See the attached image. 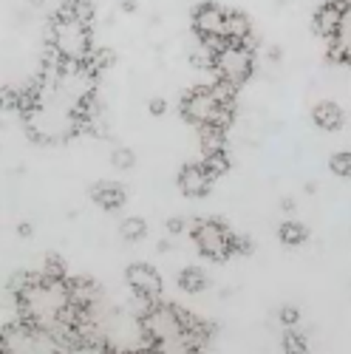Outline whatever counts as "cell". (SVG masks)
<instances>
[{
    "label": "cell",
    "mask_w": 351,
    "mask_h": 354,
    "mask_svg": "<svg viewBox=\"0 0 351 354\" xmlns=\"http://www.w3.org/2000/svg\"><path fill=\"white\" fill-rule=\"evenodd\" d=\"M332 43V54H334V60H345L351 63V6H348V15H345V23L340 28V35Z\"/></svg>",
    "instance_id": "obj_15"
},
{
    "label": "cell",
    "mask_w": 351,
    "mask_h": 354,
    "mask_svg": "<svg viewBox=\"0 0 351 354\" xmlns=\"http://www.w3.org/2000/svg\"><path fill=\"white\" fill-rule=\"evenodd\" d=\"M283 351H292V354H295V351H306V340L295 329H289L286 337H283Z\"/></svg>",
    "instance_id": "obj_24"
},
{
    "label": "cell",
    "mask_w": 351,
    "mask_h": 354,
    "mask_svg": "<svg viewBox=\"0 0 351 354\" xmlns=\"http://www.w3.org/2000/svg\"><path fill=\"white\" fill-rule=\"evenodd\" d=\"M207 275H204V270H198V267H184L182 272H179V286L184 289V292H190V295H198V292H204L207 289Z\"/></svg>",
    "instance_id": "obj_17"
},
{
    "label": "cell",
    "mask_w": 351,
    "mask_h": 354,
    "mask_svg": "<svg viewBox=\"0 0 351 354\" xmlns=\"http://www.w3.org/2000/svg\"><path fill=\"white\" fill-rule=\"evenodd\" d=\"M329 167L334 176H351V153H334Z\"/></svg>",
    "instance_id": "obj_23"
},
{
    "label": "cell",
    "mask_w": 351,
    "mask_h": 354,
    "mask_svg": "<svg viewBox=\"0 0 351 354\" xmlns=\"http://www.w3.org/2000/svg\"><path fill=\"white\" fill-rule=\"evenodd\" d=\"M94 201L99 204L102 210H120L125 204V187L116 185V182H99L94 190H91Z\"/></svg>",
    "instance_id": "obj_13"
},
{
    "label": "cell",
    "mask_w": 351,
    "mask_h": 354,
    "mask_svg": "<svg viewBox=\"0 0 351 354\" xmlns=\"http://www.w3.org/2000/svg\"><path fill=\"white\" fill-rule=\"evenodd\" d=\"M148 108H151V113H153V116H162V113H164V111H167V102H164V100H162V97H153V100H151V105H148Z\"/></svg>",
    "instance_id": "obj_26"
},
{
    "label": "cell",
    "mask_w": 351,
    "mask_h": 354,
    "mask_svg": "<svg viewBox=\"0 0 351 354\" xmlns=\"http://www.w3.org/2000/svg\"><path fill=\"white\" fill-rule=\"evenodd\" d=\"M133 6H136L133 0H122V9H125V12H133Z\"/></svg>",
    "instance_id": "obj_29"
},
{
    "label": "cell",
    "mask_w": 351,
    "mask_h": 354,
    "mask_svg": "<svg viewBox=\"0 0 351 354\" xmlns=\"http://www.w3.org/2000/svg\"><path fill=\"white\" fill-rule=\"evenodd\" d=\"M252 48L249 46H236V43H227L221 51H218V60H216V74L218 80H227L232 85H244L249 77H252Z\"/></svg>",
    "instance_id": "obj_5"
},
{
    "label": "cell",
    "mask_w": 351,
    "mask_h": 354,
    "mask_svg": "<svg viewBox=\"0 0 351 354\" xmlns=\"http://www.w3.org/2000/svg\"><path fill=\"white\" fill-rule=\"evenodd\" d=\"M111 162H113L116 167H120V170H131V167L136 165V156H133L131 147H116L113 156H111Z\"/></svg>",
    "instance_id": "obj_22"
},
{
    "label": "cell",
    "mask_w": 351,
    "mask_h": 354,
    "mask_svg": "<svg viewBox=\"0 0 351 354\" xmlns=\"http://www.w3.org/2000/svg\"><path fill=\"white\" fill-rule=\"evenodd\" d=\"M182 116L190 125H196V128L210 125V122L227 128L229 116H232V108L218 100L213 85L210 88L207 85H196V88H190V91L182 97Z\"/></svg>",
    "instance_id": "obj_3"
},
{
    "label": "cell",
    "mask_w": 351,
    "mask_h": 354,
    "mask_svg": "<svg viewBox=\"0 0 351 354\" xmlns=\"http://www.w3.org/2000/svg\"><path fill=\"white\" fill-rule=\"evenodd\" d=\"M204 167L210 170V176L213 179H218V176H224L227 170H229V156H227V151L221 147V151H210V153H204Z\"/></svg>",
    "instance_id": "obj_19"
},
{
    "label": "cell",
    "mask_w": 351,
    "mask_h": 354,
    "mask_svg": "<svg viewBox=\"0 0 351 354\" xmlns=\"http://www.w3.org/2000/svg\"><path fill=\"white\" fill-rule=\"evenodd\" d=\"M190 315L176 309L170 304H148L139 326L142 337L151 348H164V351H184V332L190 326Z\"/></svg>",
    "instance_id": "obj_1"
},
{
    "label": "cell",
    "mask_w": 351,
    "mask_h": 354,
    "mask_svg": "<svg viewBox=\"0 0 351 354\" xmlns=\"http://www.w3.org/2000/svg\"><path fill=\"white\" fill-rule=\"evenodd\" d=\"M298 320H301V312H298V306H292V304H286L283 309H281V323L283 326H298Z\"/></svg>",
    "instance_id": "obj_25"
},
{
    "label": "cell",
    "mask_w": 351,
    "mask_h": 354,
    "mask_svg": "<svg viewBox=\"0 0 351 354\" xmlns=\"http://www.w3.org/2000/svg\"><path fill=\"white\" fill-rule=\"evenodd\" d=\"M312 122L320 131H340L345 125V113L334 102H320V105L312 108Z\"/></svg>",
    "instance_id": "obj_12"
},
{
    "label": "cell",
    "mask_w": 351,
    "mask_h": 354,
    "mask_svg": "<svg viewBox=\"0 0 351 354\" xmlns=\"http://www.w3.org/2000/svg\"><path fill=\"white\" fill-rule=\"evenodd\" d=\"M306 235H309V230L298 221H283L281 230H278V239H281L283 247H301L306 241Z\"/></svg>",
    "instance_id": "obj_18"
},
{
    "label": "cell",
    "mask_w": 351,
    "mask_h": 354,
    "mask_svg": "<svg viewBox=\"0 0 351 354\" xmlns=\"http://www.w3.org/2000/svg\"><path fill=\"white\" fill-rule=\"evenodd\" d=\"M66 283H68V298H71V304L94 312V306H97V301H99V286H97V281H91V278H74V281H66Z\"/></svg>",
    "instance_id": "obj_10"
},
{
    "label": "cell",
    "mask_w": 351,
    "mask_h": 354,
    "mask_svg": "<svg viewBox=\"0 0 351 354\" xmlns=\"http://www.w3.org/2000/svg\"><path fill=\"white\" fill-rule=\"evenodd\" d=\"M227 12L218 3H198L193 12V32L196 37H224Z\"/></svg>",
    "instance_id": "obj_8"
},
{
    "label": "cell",
    "mask_w": 351,
    "mask_h": 354,
    "mask_svg": "<svg viewBox=\"0 0 351 354\" xmlns=\"http://www.w3.org/2000/svg\"><path fill=\"white\" fill-rule=\"evenodd\" d=\"M179 190L187 196V198H204L213 187V176L210 170L204 167V162H193V165H184L179 170Z\"/></svg>",
    "instance_id": "obj_9"
},
{
    "label": "cell",
    "mask_w": 351,
    "mask_h": 354,
    "mask_svg": "<svg viewBox=\"0 0 351 354\" xmlns=\"http://www.w3.org/2000/svg\"><path fill=\"white\" fill-rule=\"evenodd\" d=\"M120 235H122L125 241H142L144 235H148V224H144L139 216H131V218H125V221H122Z\"/></svg>",
    "instance_id": "obj_20"
},
{
    "label": "cell",
    "mask_w": 351,
    "mask_h": 354,
    "mask_svg": "<svg viewBox=\"0 0 351 354\" xmlns=\"http://www.w3.org/2000/svg\"><path fill=\"white\" fill-rule=\"evenodd\" d=\"M48 46L57 60H66V63H85L88 57H91V35H88V26L60 17V15H54V20H51Z\"/></svg>",
    "instance_id": "obj_2"
},
{
    "label": "cell",
    "mask_w": 351,
    "mask_h": 354,
    "mask_svg": "<svg viewBox=\"0 0 351 354\" xmlns=\"http://www.w3.org/2000/svg\"><path fill=\"white\" fill-rule=\"evenodd\" d=\"M60 17H68V20H77V23H85L91 26L94 20V6L88 3V0H66V3L60 6V12H57Z\"/></svg>",
    "instance_id": "obj_14"
},
{
    "label": "cell",
    "mask_w": 351,
    "mask_h": 354,
    "mask_svg": "<svg viewBox=\"0 0 351 354\" xmlns=\"http://www.w3.org/2000/svg\"><path fill=\"white\" fill-rule=\"evenodd\" d=\"M128 286L133 289V295L144 304H156L162 298V275L151 267V263H131L125 272Z\"/></svg>",
    "instance_id": "obj_6"
},
{
    "label": "cell",
    "mask_w": 351,
    "mask_h": 354,
    "mask_svg": "<svg viewBox=\"0 0 351 354\" xmlns=\"http://www.w3.org/2000/svg\"><path fill=\"white\" fill-rule=\"evenodd\" d=\"M224 37H227V43L249 46V37H252V23H249V17H247L244 12H227Z\"/></svg>",
    "instance_id": "obj_11"
},
{
    "label": "cell",
    "mask_w": 351,
    "mask_h": 354,
    "mask_svg": "<svg viewBox=\"0 0 351 354\" xmlns=\"http://www.w3.org/2000/svg\"><path fill=\"white\" fill-rule=\"evenodd\" d=\"M345 15H348V3L345 0H326L320 3V9L314 12V28L320 37L326 40H334L340 35V28L345 23Z\"/></svg>",
    "instance_id": "obj_7"
},
{
    "label": "cell",
    "mask_w": 351,
    "mask_h": 354,
    "mask_svg": "<svg viewBox=\"0 0 351 354\" xmlns=\"http://www.w3.org/2000/svg\"><path fill=\"white\" fill-rule=\"evenodd\" d=\"M17 232L23 235V239H28V235H32V224H20V227H17Z\"/></svg>",
    "instance_id": "obj_28"
},
{
    "label": "cell",
    "mask_w": 351,
    "mask_h": 354,
    "mask_svg": "<svg viewBox=\"0 0 351 354\" xmlns=\"http://www.w3.org/2000/svg\"><path fill=\"white\" fill-rule=\"evenodd\" d=\"M224 139H227L224 125L210 122V125H201V128H198V142H201V151H204V153L221 151V147H224Z\"/></svg>",
    "instance_id": "obj_16"
},
{
    "label": "cell",
    "mask_w": 351,
    "mask_h": 354,
    "mask_svg": "<svg viewBox=\"0 0 351 354\" xmlns=\"http://www.w3.org/2000/svg\"><path fill=\"white\" fill-rule=\"evenodd\" d=\"M167 230H170L173 235H179V232L184 230V221H182V218H170V221H167Z\"/></svg>",
    "instance_id": "obj_27"
},
{
    "label": "cell",
    "mask_w": 351,
    "mask_h": 354,
    "mask_svg": "<svg viewBox=\"0 0 351 354\" xmlns=\"http://www.w3.org/2000/svg\"><path fill=\"white\" fill-rule=\"evenodd\" d=\"M193 241L201 255H207L213 261H224L229 255L241 252L238 250V235H232L221 221H198L193 227Z\"/></svg>",
    "instance_id": "obj_4"
},
{
    "label": "cell",
    "mask_w": 351,
    "mask_h": 354,
    "mask_svg": "<svg viewBox=\"0 0 351 354\" xmlns=\"http://www.w3.org/2000/svg\"><path fill=\"white\" fill-rule=\"evenodd\" d=\"M43 275L54 281H66V261L60 255H46L43 261Z\"/></svg>",
    "instance_id": "obj_21"
}]
</instances>
